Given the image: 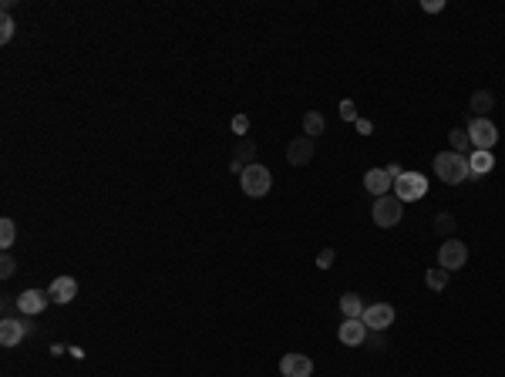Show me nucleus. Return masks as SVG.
<instances>
[{
	"label": "nucleus",
	"mask_w": 505,
	"mask_h": 377,
	"mask_svg": "<svg viewBox=\"0 0 505 377\" xmlns=\"http://www.w3.org/2000/svg\"><path fill=\"white\" fill-rule=\"evenodd\" d=\"M435 172H438V179L448 182V185H459L472 175V168H468V155H459V152H438L435 155Z\"/></svg>",
	"instance_id": "obj_1"
},
{
	"label": "nucleus",
	"mask_w": 505,
	"mask_h": 377,
	"mask_svg": "<svg viewBox=\"0 0 505 377\" xmlns=\"http://www.w3.org/2000/svg\"><path fill=\"white\" fill-rule=\"evenodd\" d=\"M239 185H243V192L249 199H263L266 192H270V185H273V175H270V168H266V166L253 162V166L239 175Z\"/></svg>",
	"instance_id": "obj_2"
},
{
	"label": "nucleus",
	"mask_w": 505,
	"mask_h": 377,
	"mask_svg": "<svg viewBox=\"0 0 505 377\" xmlns=\"http://www.w3.org/2000/svg\"><path fill=\"white\" fill-rule=\"evenodd\" d=\"M374 223L381 229H391V226H398L401 223V216H404V202H401L398 196H381V199H374Z\"/></svg>",
	"instance_id": "obj_3"
},
{
	"label": "nucleus",
	"mask_w": 505,
	"mask_h": 377,
	"mask_svg": "<svg viewBox=\"0 0 505 377\" xmlns=\"http://www.w3.org/2000/svg\"><path fill=\"white\" fill-rule=\"evenodd\" d=\"M428 192V179L421 175V172H404L398 182H394V196L401 202H418V199H425Z\"/></svg>",
	"instance_id": "obj_4"
},
{
	"label": "nucleus",
	"mask_w": 505,
	"mask_h": 377,
	"mask_svg": "<svg viewBox=\"0 0 505 377\" xmlns=\"http://www.w3.org/2000/svg\"><path fill=\"white\" fill-rule=\"evenodd\" d=\"M465 132H468V142H472L475 152H492V145L499 142V128L489 118H472Z\"/></svg>",
	"instance_id": "obj_5"
},
{
	"label": "nucleus",
	"mask_w": 505,
	"mask_h": 377,
	"mask_svg": "<svg viewBox=\"0 0 505 377\" xmlns=\"http://www.w3.org/2000/svg\"><path fill=\"white\" fill-rule=\"evenodd\" d=\"M465 259H468V246H465V242H459L455 236L442 242V249H438V266H442V270H448V273L461 270Z\"/></svg>",
	"instance_id": "obj_6"
},
{
	"label": "nucleus",
	"mask_w": 505,
	"mask_h": 377,
	"mask_svg": "<svg viewBox=\"0 0 505 377\" xmlns=\"http://www.w3.org/2000/svg\"><path fill=\"white\" fill-rule=\"evenodd\" d=\"M364 327L368 330H387L391 323H394V307L391 303H370V307H364Z\"/></svg>",
	"instance_id": "obj_7"
},
{
	"label": "nucleus",
	"mask_w": 505,
	"mask_h": 377,
	"mask_svg": "<svg viewBox=\"0 0 505 377\" xmlns=\"http://www.w3.org/2000/svg\"><path fill=\"white\" fill-rule=\"evenodd\" d=\"M253 159H256V142H253L249 135L239 138V142H236V155H232L230 172H232V175H243L246 168L253 166Z\"/></svg>",
	"instance_id": "obj_8"
},
{
	"label": "nucleus",
	"mask_w": 505,
	"mask_h": 377,
	"mask_svg": "<svg viewBox=\"0 0 505 377\" xmlns=\"http://www.w3.org/2000/svg\"><path fill=\"white\" fill-rule=\"evenodd\" d=\"M47 303H51V297H47L44 290H24V293L17 297V310H20L24 317H37Z\"/></svg>",
	"instance_id": "obj_9"
},
{
	"label": "nucleus",
	"mask_w": 505,
	"mask_h": 377,
	"mask_svg": "<svg viewBox=\"0 0 505 377\" xmlns=\"http://www.w3.org/2000/svg\"><path fill=\"white\" fill-rule=\"evenodd\" d=\"M313 149H317V145H313V138H306V135L290 138V145H287V162L297 166V168L306 166V162L313 159Z\"/></svg>",
	"instance_id": "obj_10"
},
{
	"label": "nucleus",
	"mask_w": 505,
	"mask_h": 377,
	"mask_svg": "<svg viewBox=\"0 0 505 377\" xmlns=\"http://www.w3.org/2000/svg\"><path fill=\"white\" fill-rule=\"evenodd\" d=\"M280 374L283 377H310L313 374V361L306 354H287L280 361Z\"/></svg>",
	"instance_id": "obj_11"
},
{
	"label": "nucleus",
	"mask_w": 505,
	"mask_h": 377,
	"mask_svg": "<svg viewBox=\"0 0 505 377\" xmlns=\"http://www.w3.org/2000/svg\"><path fill=\"white\" fill-rule=\"evenodd\" d=\"M337 337H340V344H347V347H361V344L368 340V327H364V320H344Z\"/></svg>",
	"instance_id": "obj_12"
},
{
	"label": "nucleus",
	"mask_w": 505,
	"mask_h": 377,
	"mask_svg": "<svg viewBox=\"0 0 505 377\" xmlns=\"http://www.w3.org/2000/svg\"><path fill=\"white\" fill-rule=\"evenodd\" d=\"M47 297H51V303H71L77 297V280L75 276H58L47 287Z\"/></svg>",
	"instance_id": "obj_13"
},
{
	"label": "nucleus",
	"mask_w": 505,
	"mask_h": 377,
	"mask_svg": "<svg viewBox=\"0 0 505 377\" xmlns=\"http://www.w3.org/2000/svg\"><path fill=\"white\" fill-rule=\"evenodd\" d=\"M364 189H368L374 199H381V196H391L394 182H391V175H387L384 168H370L368 175H364Z\"/></svg>",
	"instance_id": "obj_14"
},
{
	"label": "nucleus",
	"mask_w": 505,
	"mask_h": 377,
	"mask_svg": "<svg viewBox=\"0 0 505 377\" xmlns=\"http://www.w3.org/2000/svg\"><path fill=\"white\" fill-rule=\"evenodd\" d=\"M24 337H27V327H24L20 320H14V317L0 320V344H4V347H17Z\"/></svg>",
	"instance_id": "obj_15"
},
{
	"label": "nucleus",
	"mask_w": 505,
	"mask_h": 377,
	"mask_svg": "<svg viewBox=\"0 0 505 377\" xmlns=\"http://www.w3.org/2000/svg\"><path fill=\"white\" fill-rule=\"evenodd\" d=\"M468 168H472V175H489L492 168H495V155L492 152H475L468 155Z\"/></svg>",
	"instance_id": "obj_16"
},
{
	"label": "nucleus",
	"mask_w": 505,
	"mask_h": 377,
	"mask_svg": "<svg viewBox=\"0 0 505 377\" xmlns=\"http://www.w3.org/2000/svg\"><path fill=\"white\" fill-rule=\"evenodd\" d=\"M340 314H344V320H361L364 317V300L357 293H344L340 297Z\"/></svg>",
	"instance_id": "obj_17"
},
{
	"label": "nucleus",
	"mask_w": 505,
	"mask_h": 377,
	"mask_svg": "<svg viewBox=\"0 0 505 377\" xmlns=\"http://www.w3.org/2000/svg\"><path fill=\"white\" fill-rule=\"evenodd\" d=\"M492 108H495V94H492V91H475L472 94V111H475V118H485V115H489Z\"/></svg>",
	"instance_id": "obj_18"
},
{
	"label": "nucleus",
	"mask_w": 505,
	"mask_h": 377,
	"mask_svg": "<svg viewBox=\"0 0 505 377\" xmlns=\"http://www.w3.org/2000/svg\"><path fill=\"white\" fill-rule=\"evenodd\" d=\"M448 142H451V152H459V155H472V142H468V132H465V128H451Z\"/></svg>",
	"instance_id": "obj_19"
},
{
	"label": "nucleus",
	"mask_w": 505,
	"mask_h": 377,
	"mask_svg": "<svg viewBox=\"0 0 505 377\" xmlns=\"http://www.w3.org/2000/svg\"><path fill=\"white\" fill-rule=\"evenodd\" d=\"M323 132V115L320 111H306L304 115V135L306 138H317Z\"/></svg>",
	"instance_id": "obj_20"
},
{
	"label": "nucleus",
	"mask_w": 505,
	"mask_h": 377,
	"mask_svg": "<svg viewBox=\"0 0 505 377\" xmlns=\"http://www.w3.org/2000/svg\"><path fill=\"white\" fill-rule=\"evenodd\" d=\"M448 276H451V273L438 266V270L425 273V283H428V290H444V287H448Z\"/></svg>",
	"instance_id": "obj_21"
},
{
	"label": "nucleus",
	"mask_w": 505,
	"mask_h": 377,
	"mask_svg": "<svg viewBox=\"0 0 505 377\" xmlns=\"http://www.w3.org/2000/svg\"><path fill=\"white\" fill-rule=\"evenodd\" d=\"M14 240H17L14 219H0V246H4V249H11V246H14Z\"/></svg>",
	"instance_id": "obj_22"
},
{
	"label": "nucleus",
	"mask_w": 505,
	"mask_h": 377,
	"mask_svg": "<svg viewBox=\"0 0 505 377\" xmlns=\"http://www.w3.org/2000/svg\"><path fill=\"white\" fill-rule=\"evenodd\" d=\"M435 233H438V236H444V240H451V233H455V216L442 212V216L435 219Z\"/></svg>",
	"instance_id": "obj_23"
},
{
	"label": "nucleus",
	"mask_w": 505,
	"mask_h": 377,
	"mask_svg": "<svg viewBox=\"0 0 505 377\" xmlns=\"http://www.w3.org/2000/svg\"><path fill=\"white\" fill-rule=\"evenodd\" d=\"M14 34H17V24L11 20V14H4L0 17V41H4V44H11V41H14Z\"/></svg>",
	"instance_id": "obj_24"
},
{
	"label": "nucleus",
	"mask_w": 505,
	"mask_h": 377,
	"mask_svg": "<svg viewBox=\"0 0 505 377\" xmlns=\"http://www.w3.org/2000/svg\"><path fill=\"white\" fill-rule=\"evenodd\" d=\"M14 270H17L14 257H11V253H4V259H0V276H4V280H11V276H14Z\"/></svg>",
	"instance_id": "obj_25"
},
{
	"label": "nucleus",
	"mask_w": 505,
	"mask_h": 377,
	"mask_svg": "<svg viewBox=\"0 0 505 377\" xmlns=\"http://www.w3.org/2000/svg\"><path fill=\"white\" fill-rule=\"evenodd\" d=\"M232 132L239 138H246V132H249V118L246 115H232Z\"/></svg>",
	"instance_id": "obj_26"
},
{
	"label": "nucleus",
	"mask_w": 505,
	"mask_h": 377,
	"mask_svg": "<svg viewBox=\"0 0 505 377\" xmlns=\"http://www.w3.org/2000/svg\"><path fill=\"white\" fill-rule=\"evenodd\" d=\"M340 118L344 121H357L361 115H357V105L354 101H340Z\"/></svg>",
	"instance_id": "obj_27"
},
{
	"label": "nucleus",
	"mask_w": 505,
	"mask_h": 377,
	"mask_svg": "<svg viewBox=\"0 0 505 377\" xmlns=\"http://www.w3.org/2000/svg\"><path fill=\"white\" fill-rule=\"evenodd\" d=\"M364 344H368L370 350H384V344H387V340H384V330H370V337Z\"/></svg>",
	"instance_id": "obj_28"
},
{
	"label": "nucleus",
	"mask_w": 505,
	"mask_h": 377,
	"mask_svg": "<svg viewBox=\"0 0 505 377\" xmlns=\"http://www.w3.org/2000/svg\"><path fill=\"white\" fill-rule=\"evenodd\" d=\"M330 263H334V249H320V257H317V266H320V270H327Z\"/></svg>",
	"instance_id": "obj_29"
},
{
	"label": "nucleus",
	"mask_w": 505,
	"mask_h": 377,
	"mask_svg": "<svg viewBox=\"0 0 505 377\" xmlns=\"http://www.w3.org/2000/svg\"><path fill=\"white\" fill-rule=\"evenodd\" d=\"M442 7H444L442 0H421V11H428V14H438Z\"/></svg>",
	"instance_id": "obj_30"
},
{
	"label": "nucleus",
	"mask_w": 505,
	"mask_h": 377,
	"mask_svg": "<svg viewBox=\"0 0 505 377\" xmlns=\"http://www.w3.org/2000/svg\"><path fill=\"white\" fill-rule=\"evenodd\" d=\"M384 172H387V175H391V182H398L401 175H404V168H401L398 162H391V166H384Z\"/></svg>",
	"instance_id": "obj_31"
},
{
	"label": "nucleus",
	"mask_w": 505,
	"mask_h": 377,
	"mask_svg": "<svg viewBox=\"0 0 505 377\" xmlns=\"http://www.w3.org/2000/svg\"><path fill=\"white\" fill-rule=\"evenodd\" d=\"M354 128H357L361 135H370V132H374V125H370L368 118H357V121H354Z\"/></svg>",
	"instance_id": "obj_32"
}]
</instances>
